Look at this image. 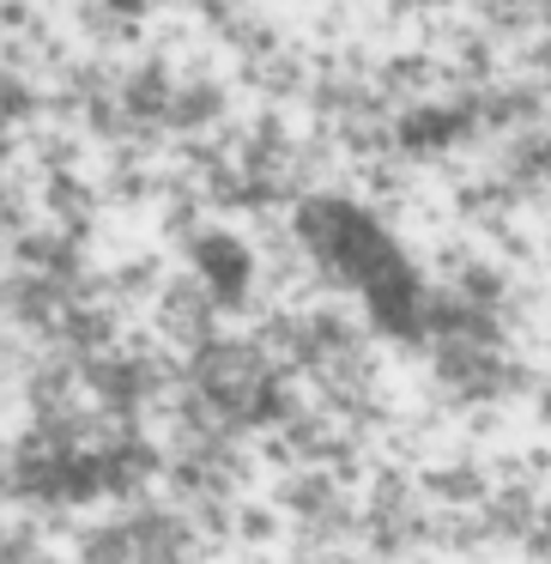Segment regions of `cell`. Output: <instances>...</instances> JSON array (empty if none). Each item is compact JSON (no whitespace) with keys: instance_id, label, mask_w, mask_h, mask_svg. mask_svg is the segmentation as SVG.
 Returning <instances> with one entry per match:
<instances>
[{"instance_id":"6da1fadb","label":"cell","mask_w":551,"mask_h":564,"mask_svg":"<svg viewBox=\"0 0 551 564\" xmlns=\"http://www.w3.org/2000/svg\"><path fill=\"white\" fill-rule=\"evenodd\" d=\"M7 564H551V0H7Z\"/></svg>"}]
</instances>
